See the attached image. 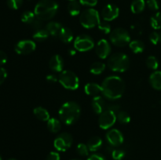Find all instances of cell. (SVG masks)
Returning <instances> with one entry per match:
<instances>
[{"mask_svg": "<svg viewBox=\"0 0 161 160\" xmlns=\"http://www.w3.org/2000/svg\"><path fill=\"white\" fill-rule=\"evenodd\" d=\"M73 143V137L67 132L61 133L55 138L53 146L58 152H65L71 147Z\"/></svg>", "mask_w": 161, "mask_h": 160, "instance_id": "cell-9", "label": "cell"}, {"mask_svg": "<svg viewBox=\"0 0 161 160\" xmlns=\"http://www.w3.org/2000/svg\"><path fill=\"white\" fill-rule=\"evenodd\" d=\"M95 53L101 59H106L111 53V45L106 39H101L95 46Z\"/></svg>", "mask_w": 161, "mask_h": 160, "instance_id": "cell-14", "label": "cell"}, {"mask_svg": "<svg viewBox=\"0 0 161 160\" xmlns=\"http://www.w3.org/2000/svg\"><path fill=\"white\" fill-rule=\"evenodd\" d=\"M102 140L99 136H94L89 139L87 142V147L91 152H97L102 147Z\"/></svg>", "mask_w": 161, "mask_h": 160, "instance_id": "cell-22", "label": "cell"}, {"mask_svg": "<svg viewBox=\"0 0 161 160\" xmlns=\"http://www.w3.org/2000/svg\"><path fill=\"white\" fill-rule=\"evenodd\" d=\"M58 82L63 87L69 90L78 89L80 85L79 77L75 72L70 70H64L60 72L58 75Z\"/></svg>", "mask_w": 161, "mask_h": 160, "instance_id": "cell-6", "label": "cell"}, {"mask_svg": "<svg viewBox=\"0 0 161 160\" xmlns=\"http://www.w3.org/2000/svg\"><path fill=\"white\" fill-rule=\"evenodd\" d=\"M105 64L101 61H96L94 62L90 67V72L93 75H101L105 71Z\"/></svg>", "mask_w": 161, "mask_h": 160, "instance_id": "cell-28", "label": "cell"}, {"mask_svg": "<svg viewBox=\"0 0 161 160\" xmlns=\"http://www.w3.org/2000/svg\"><path fill=\"white\" fill-rule=\"evenodd\" d=\"M6 77H7V72L5 68L0 67V85L3 84L5 82V80L6 79Z\"/></svg>", "mask_w": 161, "mask_h": 160, "instance_id": "cell-44", "label": "cell"}, {"mask_svg": "<svg viewBox=\"0 0 161 160\" xmlns=\"http://www.w3.org/2000/svg\"><path fill=\"white\" fill-rule=\"evenodd\" d=\"M49 66L53 72H61L64 67V60L59 54L53 55L50 59Z\"/></svg>", "mask_w": 161, "mask_h": 160, "instance_id": "cell-15", "label": "cell"}, {"mask_svg": "<svg viewBox=\"0 0 161 160\" xmlns=\"http://www.w3.org/2000/svg\"><path fill=\"white\" fill-rule=\"evenodd\" d=\"M146 8L145 0H134L130 5V9L132 13L135 14L141 13Z\"/></svg>", "mask_w": 161, "mask_h": 160, "instance_id": "cell-26", "label": "cell"}, {"mask_svg": "<svg viewBox=\"0 0 161 160\" xmlns=\"http://www.w3.org/2000/svg\"><path fill=\"white\" fill-rule=\"evenodd\" d=\"M98 29L102 31L104 34H110L112 31L111 30V25L108 23L107 21H101L99 24L97 25Z\"/></svg>", "mask_w": 161, "mask_h": 160, "instance_id": "cell-35", "label": "cell"}, {"mask_svg": "<svg viewBox=\"0 0 161 160\" xmlns=\"http://www.w3.org/2000/svg\"><path fill=\"white\" fill-rule=\"evenodd\" d=\"M81 115V108L75 101H67L63 104L58 111L60 119L65 125L75 123Z\"/></svg>", "mask_w": 161, "mask_h": 160, "instance_id": "cell-2", "label": "cell"}, {"mask_svg": "<svg viewBox=\"0 0 161 160\" xmlns=\"http://www.w3.org/2000/svg\"><path fill=\"white\" fill-rule=\"evenodd\" d=\"M46 79L48 83H55L58 81V77H57L56 75H54V74H50V75H47Z\"/></svg>", "mask_w": 161, "mask_h": 160, "instance_id": "cell-45", "label": "cell"}, {"mask_svg": "<svg viewBox=\"0 0 161 160\" xmlns=\"http://www.w3.org/2000/svg\"><path fill=\"white\" fill-rule=\"evenodd\" d=\"M72 160H80V159H72Z\"/></svg>", "mask_w": 161, "mask_h": 160, "instance_id": "cell-52", "label": "cell"}, {"mask_svg": "<svg viewBox=\"0 0 161 160\" xmlns=\"http://www.w3.org/2000/svg\"><path fill=\"white\" fill-rule=\"evenodd\" d=\"M120 106L118 104H108L106 105V109L105 110H109V111H113L114 113L117 114L119 111H120Z\"/></svg>", "mask_w": 161, "mask_h": 160, "instance_id": "cell-39", "label": "cell"}, {"mask_svg": "<svg viewBox=\"0 0 161 160\" xmlns=\"http://www.w3.org/2000/svg\"><path fill=\"white\" fill-rule=\"evenodd\" d=\"M150 24L155 30L161 29V13L157 12L150 18Z\"/></svg>", "mask_w": 161, "mask_h": 160, "instance_id": "cell-30", "label": "cell"}, {"mask_svg": "<svg viewBox=\"0 0 161 160\" xmlns=\"http://www.w3.org/2000/svg\"><path fill=\"white\" fill-rule=\"evenodd\" d=\"M76 51L77 50H75V49H70V50H69V54L70 55V56H74V55H75V53H76Z\"/></svg>", "mask_w": 161, "mask_h": 160, "instance_id": "cell-48", "label": "cell"}, {"mask_svg": "<svg viewBox=\"0 0 161 160\" xmlns=\"http://www.w3.org/2000/svg\"><path fill=\"white\" fill-rule=\"evenodd\" d=\"M106 102L102 96L94 97L91 101V106L96 114H102L106 109Z\"/></svg>", "mask_w": 161, "mask_h": 160, "instance_id": "cell-16", "label": "cell"}, {"mask_svg": "<svg viewBox=\"0 0 161 160\" xmlns=\"http://www.w3.org/2000/svg\"><path fill=\"white\" fill-rule=\"evenodd\" d=\"M112 157L114 160H122L125 157V151L121 148H115L112 152Z\"/></svg>", "mask_w": 161, "mask_h": 160, "instance_id": "cell-34", "label": "cell"}, {"mask_svg": "<svg viewBox=\"0 0 161 160\" xmlns=\"http://www.w3.org/2000/svg\"><path fill=\"white\" fill-rule=\"evenodd\" d=\"M87 160H107L103 155L99 153H94L88 157Z\"/></svg>", "mask_w": 161, "mask_h": 160, "instance_id": "cell-42", "label": "cell"}, {"mask_svg": "<svg viewBox=\"0 0 161 160\" xmlns=\"http://www.w3.org/2000/svg\"><path fill=\"white\" fill-rule=\"evenodd\" d=\"M33 113H34V115L40 121L47 122L50 119L48 111L46 108H42V107H36V108H35L34 110H33Z\"/></svg>", "mask_w": 161, "mask_h": 160, "instance_id": "cell-21", "label": "cell"}, {"mask_svg": "<svg viewBox=\"0 0 161 160\" xmlns=\"http://www.w3.org/2000/svg\"><path fill=\"white\" fill-rule=\"evenodd\" d=\"M80 4L85 6L94 7L97 4V0H79Z\"/></svg>", "mask_w": 161, "mask_h": 160, "instance_id": "cell-41", "label": "cell"}, {"mask_svg": "<svg viewBox=\"0 0 161 160\" xmlns=\"http://www.w3.org/2000/svg\"><path fill=\"white\" fill-rule=\"evenodd\" d=\"M58 38L60 39V40L62 41L64 43H70L74 39L73 32H72V30H71L70 28H68V27L63 26L61 31H60Z\"/></svg>", "mask_w": 161, "mask_h": 160, "instance_id": "cell-19", "label": "cell"}, {"mask_svg": "<svg viewBox=\"0 0 161 160\" xmlns=\"http://www.w3.org/2000/svg\"><path fill=\"white\" fill-rule=\"evenodd\" d=\"M30 26H31V28L35 30V31L41 29V28H42V20H40V19H39L38 17H36V18L35 19L34 21L32 22V24H31Z\"/></svg>", "mask_w": 161, "mask_h": 160, "instance_id": "cell-40", "label": "cell"}, {"mask_svg": "<svg viewBox=\"0 0 161 160\" xmlns=\"http://www.w3.org/2000/svg\"><path fill=\"white\" fill-rule=\"evenodd\" d=\"M102 94L107 99L115 100L119 99L124 95L125 91V83L124 80L116 75L106 77L102 82Z\"/></svg>", "mask_w": 161, "mask_h": 160, "instance_id": "cell-1", "label": "cell"}, {"mask_svg": "<svg viewBox=\"0 0 161 160\" xmlns=\"http://www.w3.org/2000/svg\"><path fill=\"white\" fill-rule=\"evenodd\" d=\"M49 36H50V34L46 30V28H41V29L35 31L32 37L36 42H43L48 39Z\"/></svg>", "mask_w": 161, "mask_h": 160, "instance_id": "cell-27", "label": "cell"}, {"mask_svg": "<svg viewBox=\"0 0 161 160\" xmlns=\"http://www.w3.org/2000/svg\"><path fill=\"white\" fill-rule=\"evenodd\" d=\"M107 142L113 147H119L124 143V138L123 133L117 129L109 130L105 134Z\"/></svg>", "mask_w": 161, "mask_h": 160, "instance_id": "cell-12", "label": "cell"}, {"mask_svg": "<svg viewBox=\"0 0 161 160\" xmlns=\"http://www.w3.org/2000/svg\"><path fill=\"white\" fill-rule=\"evenodd\" d=\"M47 126L49 131L53 133H57L61 130V122L56 118H50L47 122Z\"/></svg>", "mask_w": 161, "mask_h": 160, "instance_id": "cell-23", "label": "cell"}, {"mask_svg": "<svg viewBox=\"0 0 161 160\" xmlns=\"http://www.w3.org/2000/svg\"><path fill=\"white\" fill-rule=\"evenodd\" d=\"M80 21L82 26L87 29L97 27L101 22L99 13L93 8L85 9L80 13Z\"/></svg>", "mask_w": 161, "mask_h": 160, "instance_id": "cell-5", "label": "cell"}, {"mask_svg": "<svg viewBox=\"0 0 161 160\" xmlns=\"http://www.w3.org/2000/svg\"><path fill=\"white\" fill-rule=\"evenodd\" d=\"M69 1H73V0H69Z\"/></svg>", "mask_w": 161, "mask_h": 160, "instance_id": "cell-53", "label": "cell"}, {"mask_svg": "<svg viewBox=\"0 0 161 160\" xmlns=\"http://www.w3.org/2000/svg\"><path fill=\"white\" fill-rule=\"evenodd\" d=\"M159 35H160V42H161V29H160V31H159Z\"/></svg>", "mask_w": 161, "mask_h": 160, "instance_id": "cell-49", "label": "cell"}, {"mask_svg": "<svg viewBox=\"0 0 161 160\" xmlns=\"http://www.w3.org/2000/svg\"><path fill=\"white\" fill-rule=\"evenodd\" d=\"M47 160H61V157L58 152H51L47 155Z\"/></svg>", "mask_w": 161, "mask_h": 160, "instance_id": "cell-43", "label": "cell"}, {"mask_svg": "<svg viewBox=\"0 0 161 160\" xmlns=\"http://www.w3.org/2000/svg\"><path fill=\"white\" fill-rule=\"evenodd\" d=\"M84 91L87 95L97 97V96H100V94L102 93V87L97 83H89L84 86Z\"/></svg>", "mask_w": 161, "mask_h": 160, "instance_id": "cell-18", "label": "cell"}, {"mask_svg": "<svg viewBox=\"0 0 161 160\" xmlns=\"http://www.w3.org/2000/svg\"><path fill=\"white\" fill-rule=\"evenodd\" d=\"M130 61L129 56L124 53H116L109 56L107 66L115 72H124L129 68Z\"/></svg>", "mask_w": 161, "mask_h": 160, "instance_id": "cell-4", "label": "cell"}, {"mask_svg": "<svg viewBox=\"0 0 161 160\" xmlns=\"http://www.w3.org/2000/svg\"><path fill=\"white\" fill-rule=\"evenodd\" d=\"M110 42L118 47H124L129 45L130 35L128 31L123 28H115L109 34Z\"/></svg>", "mask_w": 161, "mask_h": 160, "instance_id": "cell-7", "label": "cell"}, {"mask_svg": "<svg viewBox=\"0 0 161 160\" xmlns=\"http://www.w3.org/2000/svg\"><path fill=\"white\" fill-rule=\"evenodd\" d=\"M116 114L109 110H105L102 114L99 115V126L103 130H108L116 122Z\"/></svg>", "mask_w": 161, "mask_h": 160, "instance_id": "cell-10", "label": "cell"}, {"mask_svg": "<svg viewBox=\"0 0 161 160\" xmlns=\"http://www.w3.org/2000/svg\"><path fill=\"white\" fill-rule=\"evenodd\" d=\"M129 47L132 52L135 53H141L145 50V44L142 41L139 39H135L133 41H130L129 43Z\"/></svg>", "mask_w": 161, "mask_h": 160, "instance_id": "cell-25", "label": "cell"}, {"mask_svg": "<svg viewBox=\"0 0 161 160\" xmlns=\"http://www.w3.org/2000/svg\"><path fill=\"white\" fill-rule=\"evenodd\" d=\"M149 40L153 45H157L160 42V35L157 31H153L149 35Z\"/></svg>", "mask_w": 161, "mask_h": 160, "instance_id": "cell-38", "label": "cell"}, {"mask_svg": "<svg viewBox=\"0 0 161 160\" xmlns=\"http://www.w3.org/2000/svg\"><path fill=\"white\" fill-rule=\"evenodd\" d=\"M0 160H3V159H2V157L1 156H0Z\"/></svg>", "mask_w": 161, "mask_h": 160, "instance_id": "cell-51", "label": "cell"}, {"mask_svg": "<svg viewBox=\"0 0 161 160\" xmlns=\"http://www.w3.org/2000/svg\"><path fill=\"white\" fill-rule=\"evenodd\" d=\"M24 0H7V6L11 9H18L23 4Z\"/></svg>", "mask_w": 161, "mask_h": 160, "instance_id": "cell-36", "label": "cell"}, {"mask_svg": "<svg viewBox=\"0 0 161 160\" xmlns=\"http://www.w3.org/2000/svg\"><path fill=\"white\" fill-rule=\"evenodd\" d=\"M68 11L71 16H77L80 13L81 11V4L76 0L70 1L68 4Z\"/></svg>", "mask_w": 161, "mask_h": 160, "instance_id": "cell-24", "label": "cell"}, {"mask_svg": "<svg viewBox=\"0 0 161 160\" xmlns=\"http://www.w3.org/2000/svg\"><path fill=\"white\" fill-rule=\"evenodd\" d=\"M149 83L153 89L161 90V72L155 71L149 76Z\"/></svg>", "mask_w": 161, "mask_h": 160, "instance_id": "cell-20", "label": "cell"}, {"mask_svg": "<svg viewBox=\"0 0 161 160\" xmlns=\"http://www.w3.org/2000/svg\"><path fill=\"white\" fill-rule=\"evenodd\" d=\"M94 46V41L88 35H80L74 41V48L79 52H86L92 50Z\"/></svg>", "mask_w": 161, "mask_h": 160, "instance_id": "cell-8", "label": "cell"}, {"mask_svg": "<svg viewBox=\"0 0 161 160\" xmlns=\"http://www.w3.org/2000/svg\"><path fill=\"white\" fill-rule=\"evenodd\" d=\"M58 9L59 6L54 0H41L35 6L34 13L36 17L44 21L53 19Z\"/></svg>", "mask_w": 161, "mask_h": 160, "instance_id": "cell-3", "label": "cell"}, {"mask_svg": "<svg viewBox=\"0 0 161 160\" xmlns=\"http://www.w3.org/2000/svg\"><path fill=\"white\" fill-rule=\"evenodd\" d=\"M130 29L133 31L134 33L138 35H141L142 31V28L138 24H134L132 26H130Z\"/></svg>", "mask_w": 161, "mask_h": 160, "instance_id": "cell-47", "label": "cell"}, {"mask_svg": "<svg viewBox=\"0 0 161 160\" xmlns=\"http://www.w3.org/2000/svg\"><path fill=\"white\" fill-rule=\"evenodd\" d=\"M36 48V44L34 41L29 39L20 40L16 44L14 50L17 54L27 55L35 51Z\"/></svg>", "mask_w": 161, "mask_h": 160, "instance_id": "cell-11", "label": "cell"}, {"mask_svg": "<svg viewBox=\"0 0 161 160\" xmlns=\"http://www.w3.org/2000/svg\"><path fill=\"white\" fill-rule=\"evenodd\" d=\"M36 18V16L35 13L31 12V11H25L21 14V17H20L21 21L28 25H31Z\"/></svg>", "mask_w": 161, "mask_h": 160, "instance_id": "cell-29", "label": "cell"}, {"mask_svg": "<svg viewBox=\"0 0 161 160\" xmlns=\"http://www.w3.org/2000/svg\"><path fill=\"white\" fill-rule=\"evenodd\" d=\"M89 148L87 147V144H85L83 143H80L76 146V152L78 155L81 156H87L89 155Z\"/></svg>", "mask_w": 161, "mask_h": 160, "instance_id": "cell-33", "label": "cell"}, {"mask_svg": "<svg viewBox=\"0 0 161 160\" xmlns=\"http://www.w3.org/2000/svg\"><path fill=\"white\" fill-rule=\"evenodd\" d=\"M8 160H17V159H15V158H9V159Z\"/></svg>", "mask_w": 161, "mask_h": 160, "instance_id": "cell-50", "label": "cell"}, {"mask_svg": "<svg viewBox=\"0 0 161 160\" xmlns=\"http://www.w3.org/2000/svg\"><path fill=\"white\" fill-rule=\"evenodd\" d=\"M146 64L148 68L151 69V70H157L159 67L158 60L154 56H148L146 61Z\"/></svg>", "mask_w": 161, "mask_h": 160, "instance_id": "cell-32", "label": "cell"}, {"mask_svg": "<svg viewBox=\"0 0 161 160\" xmlns=\"http://www.w3.org/2000/svg\"><path fill=\"white\" fill-rule=\"evenodd\" d=\"M7 61V55L5 52L0 50V66L5 64Z\"/></svg>", "mask_w": 161, "mask_h": 160, "instance_id": "cell-46", "label": "cell"}, {"mask_svg": "<svg viewBox=\"0 0 161 160\" xmlns=\"http://www.w3.org/2000/svg\"><path fill=\"white\" fill-rule=\"evenodd\" d=\"M64 25L57 21H50L47 24L45 28L50 36L53 38H58L61 28Z\"/></svg>", "mask_w": 161, "mask_h": 160, "instance_id": "cell-17", "label": "cell"}, {"mask_svg": "<svg viewBox=\"0 0 161 160\" xmlns=\"http://www.w3.org/2000/svg\"><path fill=\"white\" fill-rule=\"evenodd\" d=\"M146 5L151 10L157 11L159 9V3L157 0H147Z\"/></svg>", "mask_w": 161, "mask_h": 160, "instance_id": "cell-37", "label": "cell"}, {"mask_svg": "<svg viewBox=\"0 0 161 160\" xmlns=\"http://www.w3.org/2000/svg\"><path fill=\"white\" fill-rule=\"evenodd\" d=\"M116 119L118 122L121 124H127L130 121V116L127 111H119L116 114Z\"/></svg>", "mask_w": 161, "mask_h": 160, "instance_id": "cell-31", "label": "cell"}, {"mask_svg": "<svg viewBox=\"0 0 161 160\" xmlns=\"http://www.w3.org/2000/svg\"><path fill=\"white\" fill-rule=\"evenodd\" d=\"M119 14V9L114 4H108L102 10V17L105 21H112L118 17Z\"/></svg>", "mask_w": 161, "mask_h": 160, "instance_id": "cell-13", "label": "cell"}]
</instances>
